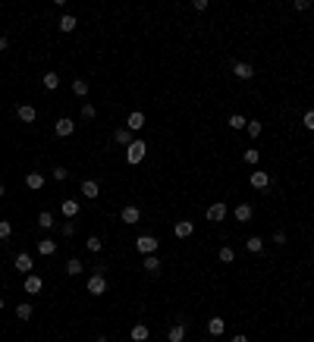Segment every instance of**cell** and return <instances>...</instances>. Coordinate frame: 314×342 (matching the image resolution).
Listing matches in <instances>:
<instances>
[{
    "label": "cell",
    "instance_id": "obj_1",
    "mask_svg": "<svg viewBox=\"0 0 314 342\" xmlns=\"http://www.w3.org/2000/svg\"><path fill=\"white\" fill-rule=\"evenodd\" d=\"M145 154H148V144L141 141V138H135L129 148H126V160H129V167H139L141 160H145Z\"/></svg>",
    "mask_w": 314,
    "mask_h": 342
},
{
    "label": "cell",
    "instance_id": "obj_2",
    "mask_svg": "<svg viewBox=\"0 0 314 342\" xmlns=\"http://www.w3.org/2000/svg\"><path fill=\"white\" fill-rule=\"evenodd\" d=\"M85 292H88V295H104L107 292V279H104V273H91V276H88V286H85Z\"/></svg>",
    "mask_w": 314,
    "mask_h": 342
},
{
    "label": "cell",
    "instance_id": "obj_3",
    "mask_svg": "<svg viewBox=\"0 0 314 342\" xmlns=\"http://www.w3.org/2000/svg\"><path fill=\"white\" fill-rule=\"evenodd\" d=\"M135 251L139 254H157V239L154 236H139L135 239Z\"/></svg>",
    "mask_w": 314,
    "mask_h": 342
},
{
    "label": "cell",
    "instance_id": "obj_4",
    "mask_svg": "<svg viewBox=\"0 0 314 342\" xmlns=\"http://www.w3.org/2000/svg\"><path fill=\"white\" fill-rule=\"evenodd\" d=\"M233 75H236V79H242V82H248V79H254V66L245 63V60H236V63H233Z\"/></svg>",
    "mask_w": 314,
    "mask_h": 342
},
{
    "label": "cell",
    "instance_id": "obj_5",
    "mask_svg": "<svg viewBox=\"0 0 314 342\" xmlns=\"http://www.w3.org/2000/svg\"><path fill=\"white\" fill-rule=\"evenodd\" d=\"M120 220H123L126 226H135V223H139V220H141V210L135 207V204H126V207L120 210Z\"/></svg>",
    "mask_w": 314,
    "mask_h": 342
},
{
    "label": "cell",
    "instance_id": "obj_6",
    "mask_svg": "<svg viewBox=\"0 0 314 342\" xmlns=\"http://www.w3.org/2000/svg\"><path fill=\"white\" fill-rule=\"evenodd\" d=\"M248 182H251V189H258V192L270 189V176L264 173V170H254V173L248 176Z\"/></svg>",
    "mask_w": 314,
    "mask_h": 342
},
{
    "label": "cell",
    "instance_id": "obj_7",
    "mask_svg": "<svg viewBox=\"0 0 314 342\" xmlns=\"http://www.w3.org/2000/svg\"><path fill=\"white\" fill-rule=\"evenodd\" d=\"M226 213H230V210H226V204L217 201V204H210V207H208V220H210V223H223Z\"/></svg>",
    "mask_w": 314,
    "mask_h": 342
},
{
    "label": "cell",
    "instance_id": "obj_8",
    "mask_svg": "<svg viewBox=\"0 0 314 342\" xmlns=\"http://www.w3.org/2000/svg\"><path fill=\"white\" fill-rule=\"evenodd\" d=\"M22 289H25L29 295H38L41 289H44V279H41L38 273H29V276H25V283H22Z\"/></svg>",
    "mask_w": 314,
    "mask_h": 342
},
{
    "label": "cell",
    "instance_id": "obj_9",
    "mask_svg": "<svg viewBox=\"0 0 314 342\" xmlns=\"http://www.w3.org/2000/svg\"><path fill=\"white\" fill-rule=\"evenodd\" d=\"M16 119H19V123H35L38 110L32 107V104H19V107H16Z\"/></svg>",
    "mask_w": 314,
    "mask_h": 342
},
{
    "label": "cell",
    "instance_id": "obj_10",
    "mask_svg": "<svg viewBox=\"0 0 314 342\" xmlns=\"http://www.w3.org/2000/svg\"><path fill=\"white\" fill-rule=\"evenodd\" d=\"M54 132L60 135V138H70V135L75 132V123H72L70 116H60V119H57V126H54Z\"/></svg>",
    "mask_w": 314,
    "mask_h": 342
},
{
    "label": "cell",
    "instance_id": "obj_11",
    "mask_svg": "<svg viewBox=\"0 0 314 342\" xmlns=\"http://www.w3.org/2000/svg\"><path fill=\"white\" fill-rule=\"evenodd\" d=\"M141 126H145V113H141V110H132V113L126 116V129H129V132H139Z\"/></svg>",
    "mask_w": 314,
    "mask_h": 342
},
{
    "label": "cell",
    "instance_id": "obj_12",
    "mask_svg": "<svg viewBox=\"0 0 314 342\" xmlns=\"http://www.w3.org/2000/svg\"><path fill=\"white\" fill-rule=\"evenodd\" d=\"M32 267H35V264H32V254H25V251H19V254H16V270H19L22 276H29V273H32Z\"/></svg>",
    "mask_w": 314,
    "mask_h": 342
},
{
    "label": "cell",
    "instance_id": "obj_13",
    "mask_svg": "<svg viewBox=\"0 0 314 342\" xmlns=\"http://www.w3.org/2000/svg\"><path fill=\"white\" fill-rule=\"evenodd\" d=\"M98 195H101V185L95 182V179H85V182H82V198H88V201H95V198H98Z\"/></svg>",
    "mask_w": 314,
    "mask_h": 342
},
{
    "label": "cell",
    "instance_id": "obj_14",
    "mask_svg": "<svg viewBox=\"0 0 314 342\" xmlns=\"http://www.w3.org/2000/svg\"><path fill=\"white\" fill-rule=\"evenodd\" d=\"M208 333H210V336H223V333H226V323H223V317H210L208 320Z\"/></svg>",
    "mask_w": 314,
    "mask_h": 342
},
{
    "label": "cell",
    "instance_id": "obj_15",
    "mask_svg": "<svg viewBox=\"0 0 314 342\" xmlns=\"http://www.w3.org/2000/svg\"><path fill=\"white\" fill-rule=\"evenodd\" d=\"M173 233H176V239H189V236L195 233V223H189V220H179V223L173 226Z\"/></svg>",
    "mask_w": 314,
    "mask_h": 342
},
{
    "label": "cell",
    "instance_id": "obj_16",
    "mask_svg": "<svg viewBox=\"0 0 314 342\" xmlns=\"http://www.w3.org/2000/svg\"><path fill=\"white\" fill-rule=\"evenodd\" d=\"M167 342H185V323H173L167 333Z\"/></svg>",
    "mask_w": 314,
    "mask_h": 342
},
{
    "label": "cell",
    "instance_id": "obj_17",
    "mask_svg": "<svg viewBox=\"0 0 314 342\" xmlns=\"http://www.w3.org/2000/svg\"><path fill=\"white\" fill-rule=\"evenodd\" d=\"M233 217L239 220V223H248V220L254 217V210H251V204H239V207L233 210Z\"/></svg>",
    "mask_w": 314,
    "mask_h": 342
},
{
    "label": "cell",
    "instance_id": "obj_18",
    "mask_svg": "<svg viewBox=\"0 0 314 342\" xmlns=\"http://www.w3.org/2000/svg\"><path fill=\"white\" fill-rule=\"evenodd\" d=\"M25 189H32V192L44 189V176H41V173H29V176H25Z\"/></svg>",
    "mask_w": 314,
    "mask_h": 342
},
{
    "label": "cell",
    "instance_id": "obj_19",
    "mask_svg": "<svg viewBox=\"0 0 314 342\" xmlns=\"http://www.w3.org/2000/svg\"><path fill=\"white\" fill-rule=\"evenodd\" d=\"M113 141H116V144H123V148H129L135 138H132V132H129V129H116V132H113Z\"/></svg>",
    "mask_w": 314,
    "mask_h": 342
},
{
    "label": "cell",
    "instance_id": "obj_20",
    "mask_svg": "<svg viewBox=\"0 0 314 342\" xmlns=\"http://www.w3.org/2000/svg\"><path fill=\"white\" fill-rule=\"evenodd\" d=\"M41 82H44V88H47V91H57V88H60V75H57L54 69L44 72V79H41Z\"/></svg>",
    "mask_w": 314,
    "mask_h": 342
},
{
    "label": "cell",
    "instance_id": "obj_21",
    "mask_svg": "<svg viewBox=\"0 0 314 342\" xmlns=\"http://www.w3.org/2000/svg\"><path fill=\"white\" fill-rule=\"evenodd\" d=\"M72 95H75V98H88V95H91L88 82H85V79H75V82H72Z\"/></svg>",
    "mask_w": 314,
    "mask_h": 342
},
{
    "label": "cell",
    "instance_id": "obj_22",
    "mask_svg": "<svg viewBox=\"0 0 314 342\" xmlns=\"http://www.w3.org/2000/svg\"><path fill=\"white\" fill-rule=\"evenodd\" d=\"M245 248H248L251 254H261V251H264V239H261V236H248V242H245Z\"/></svg>",
    "mask_w": 314,
    "mask_h": 342
},
{
    "label": "cell",
    "instance_id": "obj_23",
    "mask_svg": "<svg viewBox=\"0 0 314 342\" xmlns=\"http://www.w3.org/2000/svg\"><path fill=\"white\" fill-rule=\"evenodd\" d=\"M54 251H57V242H54V239H41V242H38V254H44V258H50Z\"/></svg>",
    "mask_w": 314,
    "mask_h": 342
},
{
    "label": "cell",
    "instance_id": "obj_24",
    "mask_svg": "<svg viewBox=\"0 0 314 342\" xmlns=\"http://www.w3.org/2000/svg\"><path fill=\"white\" fill-rule=\"evenodd\" d=\"M63 217H79V201H72V198H66L63 201V207H60Z\"/></svg>",
    "mask_w": 314,
    "mask_h": 342
},
{
    "label": "cell",
    "instance_id": "obj_25",
    "mask_svg": "<svg viewBox=\"0 0 314 342\" xmlns=\"http://www.w3.org/2000/svg\"><path fill=\"white\" fill-rule=\"evenodd\" d=\"M141 267H145L148 273H160V261H157V254H145V261H141Z\"/></svg>",
    "mask_w": 314,
    "mask_h": 342
},
{
    "label": "cell",
    "instance_id": "obj_26",
    "mask_svg": "<svg viewBox=\"0 0 314 342\" xmlns=\"http://www.w3.org/2000/svg\"><path fill=\"white\" fill-rule=\"evenodd\" d=\"M54 223H57V220H54V213H50V210H41L38 213V226L41 229H54Z\"/></svg>",
    "mask_w": 314,
    "mask_h": 342
},
{
    "label": "cell",
    "instance_id": "obj_27",
    "mask_svg": "<svg viewBox=\"0 0 314 342\" xmlns=\"http://www.w3.org/2000/svg\"><path fill=\"white\" fill-rule=\"evenodd\" d=\"M217 258H220V264H233L236 261V251H233V245H223L217 251Z\"/></svg>",
    "mask_w": 314,
    "mask_h": 342
},
{
    "label": "cell",
    "instance_id": "obj_28",
    "mask_svg": "<svg viewBox=\"0 0 314 342\" xmlns=\"http://www.w3.org/2000/svg\"><path fill=\"white\" fill-rule=\"evenodd\" d=\"M148 336H151V333H148L145 323H135V327H132V339H135V342H145Z\"/></svg>",
    "mask_w": 314,
    "mask_h": 342
},
{
    "label": "cell",
    "instance_id": "obj_29",
    "mask_svg": "<svg viewBox=\"0 0 314 342\" xmlns=\"http://www.w3.org/2000/svg\"><path fill=\"white\" fill-rule=\"evenodd\" d=\"M75 25H79V19H75V16H70V13L60 16V32H72Z\"/></svg>",
    "mask_w": 314,
    "mask_h": 342
},
{
    "label": "cell",
    "instance_id": "obj_30",
    "mask_svg": "<svg viewBox=\"0 0 314 342\" xmlns=\"http://www.w3.org/2000/svg\"><path fill=\"white\" fill-rule=\"evenodd\" d=\"M226 123H230V129H245V126H248V119L239 116V113H233V116H226Z\"/></svg>",
    "mask_w": 314,
    "mask_h": 342
},
{
    "label": "cell",
    "instance_id": "obj_31",
    "mask_svg": "<svg viewBox=\"0 0 314 342\" xmlns=\"http://www.w3.org/2000/svg\"><path fill=\"white\" fill-rule=\"evenodd\" d=\"M16 317H19V320H32V305L29 302L16 305Z\"/></svg>",
    "mask_w": 314,
    "mask_h": 342
},
{
    "label": "cell",
    "instance_id": "obj_32",
    "mask_svg": "<svg viewBox=\"0 0 314 342\" xmlns=\"http://www.w3.org/2000/svg\"><path fill=\"white\" fill-rule=\"evenodd\" d=\"M66 273H70V276H79V273H82V261L79 258H70V261H66Z\"/></svg>",
    "mask_w": 314,
    "mask_h": 342
},
{
    "label": "cell",
    "instance_id": "obj_33",
    "mask_svg": "<svg viewBox=\"0 0 314 342\" xmlns=\"http://www.w3.org/2000/svg\"><path fill=\"white\" fill-rule=\"evenodd\" d=\"M245 132H248V135H251V138H258V135H261V132H264V126H261V123H258V119H248V126H245Z\"/></svg>",
    "mask_w": 314,
    "mask_h": 342
},
{
    "label": "cell",
    "instance_id": "obj_34",
    "mask_svg": "<svg viewBox=\"0 0 314 342\" xmlns=\"http://www.w3.org/2000/svg\"><path fill=\"white\" fill-rule=\"evenodd\" d=\"M85 248H88V251H101V248H104V242H101V239L98 236H88V239H85Z\"/></svg>",
    "mask_w": 314,
    "mask_h": 342
},
{
    "label": "cell",
    "instance_id": "obj_35",
    "mask_svg": "<svg viewBox=\"0 0 314 342\" xmlns=\"http://www.w3.org/2000/svg\"><path fill=\"white\" fill-rule=\"evenodd\" d=\"M60 236H63V239H72V236H75V220H66V223L60 226Z\"/></svg>",
    "mask_w": 314,
    "mask_h": 342
},
{
    "label": "cell",
    "instance_id": "obj_36",
    "mask_svg": "<svg viewBox=\"0 0 314 342\" xmlns=\"http://www.w3.org/2000/svg\"><path fill=\"white\" fill-rule=\"evenodd\" d=\"M50 176H54L57 182H66V179H70V170H66V167H54V170H50Z\"/></svg>",
    "mask_w": 314,
    "mask_h": 342
},
{
    "label": "cell",
    "instance_id": "obj_37",
    "mask_svg": "<svg viewBox=\"0 0 314 342\" xmlns=\"http://www.w3.org/2000/svg\"><path fill=\"white\" fill-rule=\"evenodd\" d=\"M85 123H88V119H95L98 116V110H95V104H82V113H79Z\"/></svg>",
    "mask_w": 314,
    "mask_h": 342
},
{
    "label": "cell",
    "instance_id": "obj_38",
    "mask_svg": "<svg viewBox=\"0 0 314 342\" xmlns=\"http://www.w3.org/2000/svg\"><path fill=\"white\" fill-rule=\"evenodd\" d=\"M258 157H261V154H258V148H248V151L242 154V160H245V164H258Z\"/></svg>",
    "mask_w": 314,
    "mask_h": 342
},
{
    "label": "cell",
    "instance_id": "obj_39",
    "mask_svg": "<svg viewBox=\"0 0 314 342\" xmlns=\"http://www.w3.org/2000/svg\"><path fill=\"white\" fill-rule=\"evenodd\" d=\"M13 236V226H10V220H0V239H10Z\"/></svg>",
    "mask_w": 314,
    "mask_h": 342
},
{
    "label": "cell",
    "instance_id": "obj_40",
    "mask_svg": "<svg viewBox=\"0 0 314 342\" xmlns=\"http://www.w3.org/2000/svg\"><path fill=\"white\" fill-rule=\"evenodd\" d=\"M302 123H305V129H311V132H314V110H308V113L302 116Z\"/></svg>",
    "mask_w": 314,
    "mask_h": 342
},
{
    "label": "cell",
    "instance_id": "obj_41",
    "mask_svg": "<svg viewBox=\"0 0 314 342\" xmlns=\"http://www.w3.org/2000/svg\"><path fill=\"white\" fill-rule=\"evenodd\" d=\"M274 242L277 245H286V233H283V229H277V233H274Z\"/></svg>",
    "mask_w": 314,
    "mask_h": 342
},
{
    "label": "cell",
    "instance_id": "obj_42",
    "mask_svg": "<svg viewBox=\"0 0 314 342\" xmlns=\"http://www.w3.org/2000/svg\"><path fill=\"white\" fill-rule=\"evenodd\" d=\"M192 6H195V10H198V13H205V10H208V0H195Z\"/></svg>",
    "mask_w": 314,
    "mask_h": 342
},
{
    "label": "cell",
    "instance_id": "obj_43",
    "mask_svg": "<svg viewBox=\"0 0 314 342\" xmlns=\"http://www.w3.org/2000/svg\"><path fill=\"white\" fill-rule=\"evenodd\" d=\"M6 47H10V38H6V35H0V54H3Z\"/></svg>",
    "mask_w": 314,
    "mask_h": 342
},
{
    "label": "cell",
    "instance_id": "obj_44",
    "mask_svg": "<svg viewBox=\"0 0 314 342\" xmlns=\"http://www.w3.org/2000/svg\"><path fill=\"white\" fill-rule=\"evenodd\" d=\"M233 342H248V336H242V333H236V336H233Z\"/></svg>",
    "mask_w": 314,
    "mask_h": 342
},
{
    "label": "cell",
    "instance_id": "obj_45",
    "mask_svg": "<svg viewBox=\"0 0 314 342\" xmlns=\"http://www.w3.org/2000/svg\"><path fill=\"white\" fill-rule=\"evenodd\" d=\"M3 195H6V185H3V182H0V198H3Z\"/></svg>",
    "mask_w": 314,
    "mask_h": 342
},
{
    "label": "cell",
    "instance_id": "obj_46",
    "mask_svg": "<svg viewBox=\"0 0 314 342\" xmlns=\"http://www.w3.org/2000/svg\"><path fill=\"white\" fill-rule=\"evenodd\" d=\"M95 342H107V336H98V339H95Z\"/></svg>",
    "mask_w": 314,
    "mask_h": 342
},
{
    "label": "cell",
    "instance_id": "obj_47",
    "mask_svg": "<svg viewBox=\"0 0 314 342\" xmlns=\"http://www.w3.org/2000/svg\"><path fill=\"white\" fill-rule=\"evenodd\" d=\"M3 305H6V302H3V298H0V311H3Z\"/></svg>",
    "mask_w": 314,
    "mask_h": 342
},
{
    "label": "cell",
    "instance_id": "obj_48",
    "mask_svg": "<svg viewBox=\"0 0 314 342\" xmlns=\"http://www.w3.org/2000/svg\"><path fill=\"white\" fill-rule=\"evenodd\" d=\"M205 342H208V339H205Z\"/></svg>",
    "mask_w": 314,
    "mask_h": 342
}]
</instances>
